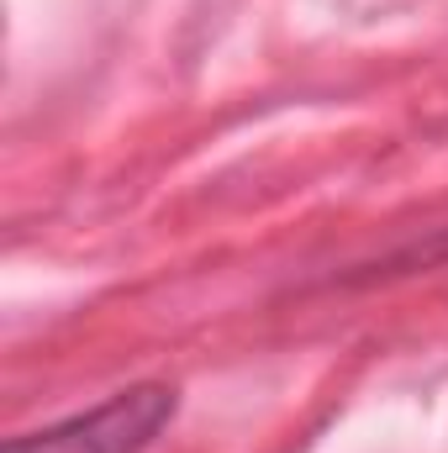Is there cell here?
Returning <instances> with one entry per match:
<instances>
[{"label":"cell","instance_id":"6da1fadb","mask_svg":"<svg viewBox=\"0 0 448 453\" xmlns=\"http://www.w3.org/2000/svg\"><path fill=\"white\" fill-rule=\"evenodd\" d=\"M174 411H180V390L164 380H143L42 433L11 438L5 453H143L174 422Z\"/></svg>","mask_w":448,"mask_h":453}]
</instances>
